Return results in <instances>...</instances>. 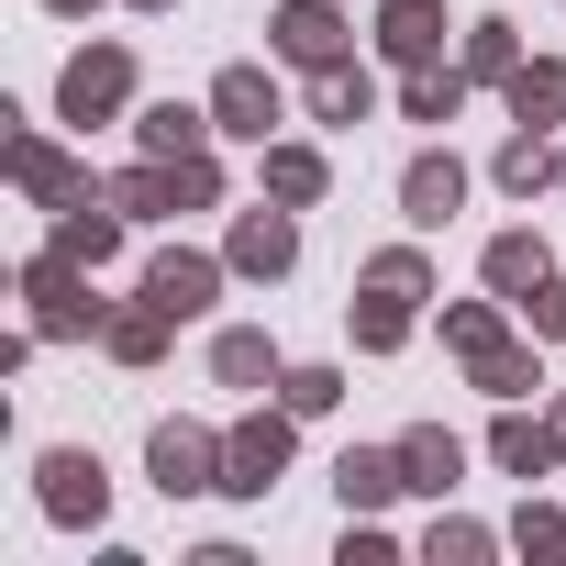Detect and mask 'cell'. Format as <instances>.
Instances as JSON below:
<instances>
[{
  "instance_id": "30bf717a",
  "label": "cell",
  "mask_w": 566,
  "mask_h": 566,
  "mask_svg": "<svg viewBox=\"0 0 566 566\" xmlns=\"http://www.w3.org/2000/svg\"><path fill=\"white\" fill-rule=\"evenodd\" d=\"M301 255V233H290V211H244L233 222V266H255V277H277V266H290Z\"/></svg>"
},
{
  "instance_id": "ba28073f",
  "label": "cell",
  "mask_w": 566,
  "mask_h": 566,
  "mask_svg": "<svg viewBox=\"0 0 566 566\" xmlns=\"http://www.w3.org/2000/svg\"><path fill=\"white\" fill-rule=\"evenodd\" d=\"M123 90H134V67H123V45H90V56L67 67V112H78V123H90V112H112Z\"/></svg>"
},
{
  "instance_id": "7402d4cb",
  "label": "cell",
  "mask_w": 566,
  "mask_h": 566,
  "mask_svg": "<svg viewBox=\"0 0 566 566\" xmlns=\"http://www.w3.org/2000/svg\"><path fill=\"white\" fill-rule=\"evenodd\" d=\"M544 178H555L544 134H511V145H500V189H544Z\"/></svg>"
},
{
  "instance_id": "d4e9b609",
  "label": "cell",
  "mask_w": 566,
  "mask_h": 566,
  "mask_svg": "<svg viewBox=\"0 0 566 566\" xmlns=\"http://www.w3.org/2000/svg\"><path fill=\"white\" fill-rule=\"evenodd\" d=\"M455 101H467V78H433V67L411 78V123H455Z\"/></svg>"
},
{
  "instance_id": "d6986e66",
  "label": "cell",
  "mask_w": 566,
  "mask_h": 566,
  "mask_svg": "<svg viewBox=\"0 0 566 566\" xmlns=\"http://www.w3.org/2000/svg\"><path fill=\"white\" fill-rule=\"evenodd\" d=\"M367 101H378V90H367L356 67H323V90H312V112H323V123H367Z\"/></svg>"
},
{
  "instance_id": "44dd1931",
  "label": "cell",
  "mask_w": 566,
  "mask_h": 566,
  "mask_svg": "<svg viewBox=\"0 0 566 566\" xmlns=\"http://www.w3.org/2000/svg\"><path fill=\"white\" fill-rule=\"evenodd\" d=\"M200 112H145V156H200Z\"/></svg>"
},
{
  "instance_id": "d6a6232c",
  "label": "cell",
  "mask_w": 566,
  "mask_h": 566,
  "mask_svg": "<svg viewBox=\"0 0 566 566\" xmlns=\"http://www.w3.org/2000/svg\"><path fill=\"white\" fill-rule=\"evenodd\" d=\"M145 12H167V0H145Z\"/></svg>"
},
{
  "instance_id": "7a4b0ae2",
  "label": "cell",
  "mask_w": 566,
  "mask_h": 566,
  "mask_svg": "<svg viewBox=\"0 0 566 566\" xmlns=\"http://www.w3.org/2000/svg\"><path fill=\"white\" fill-rule=\"evenodd\" d=\"M145 455H156V489H167V500L222 489V444H211L200 422H156V444H145Z\"/></svg>"
},
{
  "instance_id": "5bb4252c",
  "label": "cell",
  "mask_w": 566,
  "mask_h": 566,
  "mask_svg": "<svg viewBox=\"0 0 566 566\" xmlns=\"http://www.w3.org/2000/svg\"><path fill=\"white\" fill-rule=\"evenodd\" d=\"M34 301H45V312H34L45 334H90V301L67 290V255H45V266H34Z\"/></svg>"
},
{
  "instance_id": "ffe728a7",
  "label": "cell",
  "mask_w": 566,
  "mask_h": 566,
  "mask_svg": "<svg viewBox=\"0 0 566 566\" xmlns=\"http://www.w3.org/2000/svg\"><path fill=\"white\" fill-rule=\"evenodd\" d=\"M211 367H222V389H255L277 356H266V334H222V345H211Z\"/></svg>"
},
{
  "instance_id": "f1b7e54d",
  "label": "cell",
  "mask_w": 566,
  "mask_h": 566,
  "mask_svg": "<svg viewBox=\"0 0 566 566\" xmlns=\"http://www.w3.org/2000/svg\"><path fill=\"white\" fill-rule=\"evenodd\" d=\"M444 334H455V345H467V367H478V356H489V345H500V323H489V312H444Z\"/></svg>"
},
{
  "instance_id": "484cf974",
  "label": "cell",
  "mask_w": 566,
  "mask_h": 566,
  "mask_svg": "<svg viewBox=\"0 0 566 566\" xmlns=\"http://www.w3.org/2000/svg\"><path fill=\"white\" fill-rule=\"evenodd\" d=\"M12 167H23V178H34V189H45V200H90V189H78V178H67V167H56V156H45V145H12Z\"/></svg>"
},
{
  "instance_id": "f546056e",
  "label": "cell",
  "mask_w": 566,
  "mask_h": 566,
  "mask_svg": "<svg viewBox=\"0 0 566 566\" xmlns=\"http://www.w3.org/2000/svg\"><path fill=\"white\" fill-rule=\"evenodd\" d=\"M522 312H533V334H566V277H544V290H533Z\"/></svg>"
},
{
  "instance_id": "83f0119b",
  "label": "cell",
  "mask_w": 566,
  "mask_h": 566,
  "mask_svg": "<svg viewBox=\"0 0 566 566\" xmlns=\"http://www.w3.org/2000/svg\"><path fill=\"white\" fill-rule=\"evenodd\" d=\"M334 400H345L334 367H290V411H334Z\"/></svg>"
},
{
  "instance_id": "52a82bcc",
  "label": "cell",
  "mask_w": 566,
  "mask_h": 566,
  "mask_svg": "<svg viewBox=\"0 0 566 566\" xmlns=\"http://www.w3.org/2000/svg\"><path fill=\"white\" fill-rule=\"evenodd\" d=\"M378 45H389L400 67H433V45H444V12H433V0H389V12H378Z\"/></svg>"
},
{
  "instance_id": "6da1fadb",
  "label": "cell",
  "mask_w": 566,
  "mask_h": 566,
  "mask_svg": "<svg viewBox=\"0 0 566 566\" xmlns=\"http://www.w3.org/2000/svg\"><path fill=\"white\" fill-rule=\"evenodd\" d=\"M411 301H422V255L400 244V255H378V266H367V312H356V345H400V334H411Z\"/></svg>"
},
{
  "instance_id": "1f68e13d",
  "label": "cell",
  "mask_w": 566,
  "mask_h": 566,
  "mask_svg": "<svg viewBox=\"0 0 566 566\" xmlns=\"http://www.w3.org/2000/svg\"><path fill=\"white\" fill-rule=\"evenodd\" d=\"M555 455H566V422H555Z\"/></svg>"
},
{
  "instance_id": "e0dca14e",
  "label": "cell",
  "mask_w": 566,
  "mask_h": 566,
  "mask_svg": "<svg viewBox=\"0 0 566 566\" xmlns=\"http://www.w3.org/2000/svg\"><path fill=\"white\" fill-rule=\"evenodd\" d=\"M511 112H522V123L544 134V123L566 112V67H511Z\"/></svg>"
},
{
  "instance_id": "8992f818",
  "label": "cell",
  "mask_w": 566,
  "mask_h": 566,
  "mask_svg": "<svg viewBox=\"0 0 566 566\" xmlns=\"http://www.w3.org/2000/svg\"><path fill=\"white\" fill-rule=\"evenodd\" d=\"M211 123H222V134H266V123H277V90H266V67H222V90H211Z\"/></svg>"
},
{
  "instance_id": "2e32d148",
  "label": "cell",
  "mask_w": 566,
  "mask_h": 566,
  "mask_svg": "<svg viewBox=\"0 0 566 566\" xmlns=\"http://www.w3.org/2000/svg\"><path fill=\"white\" fill-rule=\"evenodd\" d=\"M334 489H345V511H378V500H389V489H411V478H400V455H345V467H334Z\"/></svg>"
},
{
  "instance_id": "4dcf8cb0",
  "label": "cell",
  "mask_w": 566,
  "mask_h": 566,
  "mask_svg": "<svg viewBox=\"0 0 566 566\" xmlns=\"http://www.w3.org/2000/svg\"><path fill=\"white\" fill-rule=\"evenodd\" d=\"M56 12H90V0H56Z\"/></svg>"
},
{
  "instance_id": "8fae6325",
  "label": "cell",
  "mask_w": 566,
  "mask_h": 566,
  "mask_svg": "<svg viewBox=\"0 0 566 566\" xmlns=\"http://www.w3.org/2000/svg\"><path fill=\"white\" fill-rule=\"evenodd\" d=\"M400 200H411V222H444V211L467 200V167H455V156H411V178H400Z\"/></svg>"
},
{
  "instance_id": "5b68a950",
  "label": "cell",
  "mask_w": 566,
  "mask_h": 566,
  "mask_svg": "<svg viewBox=\"0 0 566 566\" xmlns=\"http://www.w3.org/2000/svg\"><path fill=\"white\" fill-rule=\"evenodd\" d=\"M211 290H222V277H211V255H156V277H145V301H156L167 323L211 312Z\"/></svg>"
},
{
  "instance_id": "9c48e42d",
  "label": "cell",
  "mask_w": 566,
  "mask_h": 566,
  "mask_svg": "<svg viewBox=\"0 0 566 566\" xmlns=\"http://www.w3.org/2000/svg\"><path fill=\"white\" fill-rule=\"evenodd\" d=\"M101 500H112V489H101L90 455H45V511H56V522H101Z\"/></svg>"
},
{
  "instance_id": "277c9868",
  "label": "cell",
  "mask_w": 566,
  "mask_h": 566,
  "mask_svg": "<svg viewBox=\"0 0 566 566\" xmlns=\"http://www.w3.org/2000/svg\"><path fill=\"white\" fill-rule=\"evenodd\" d=\"M277 467H290V422H277V411H266V422H244V433L222 444V489H244V500H266V478H277Z\"/></svg>"
},
{
  "instance_id": "3957f363",
  "label": "cell",
  "mask_w": 566,
  "mask_h": 566,
  "mask_svg": "<svg viewBox=\"0 0 566 566\" xmlns=\"http://www.w3.org/2000/svg\"><path fill=\"white\" fill-rule=\"evenodd\" d=\"M266 34H277V56H290V67H345V12H334V0H290Z\"/></svg>"
},
{
  "instance_id": "4316f807",
  "label": "cell",
  "mask_w": 566,
  "mask_h": 566,
  "mask_svg": "<svg viewBox=\"0 0 566 566\" xmlns=\"http://www.w3.org/2000/svg\"><path fill=\"white\" fill-rule=\"evenodd\" d=\"M467 67H478V78H511V23H478V34H467Z\"/></svg>"
},
{
  "instance_id": "9a60e30c",
  "label": "cell",
  "mask_w": 566,
  "mask_h": 566,
  "mask_svg": "<svg viewBox=\"0 0 566 566\" xmlns=\"http://www.w3.org/2000/svg\"><path fill=\"white\" fill-rule=\"evenodd\" d=\"M455 467H467L455 433H411V444H400V478H411V489H455Z\"/></svg>"
},
{
  "instance_id": "ac0fdd59",
  "label": "cell",
  "mask_w": 566,
  "mask_h": 566,
  "mask_svg": "<svg viewBox=\"0 0 566 566\" xmlns=\"http://www.w3.org/2000/svg\"><path fill=\"white\" fill-rule=\"evenodd\" d=\"M266 189H277V200H323V156H312V145H277V156H266Z\"/></svg>"
},
{
  "instance_id": "7c38bea8",
  "label": "cell",
  "mask_w": 566,
  "mask_h": 566,
  "mask_svg": "<svg viewBox=\"0 0 566 566\" xmlns=\"http://www.w3.org/2000/svg\"><path fill=\"white\" fill-rule=\"evenodd\" d=\"M489 290H500V301H533V290H544V244H533V233H500V244H489Z\"/></svg>"
},
{
  "instance_id": "4fadbf2b",
  "label": "cell",
  "mask_w": 566,
  "mask_h": 566,
  "mask_svg": "<svg viewBox=\"0 0 566 566\" xmlns=\"http://www.w3.org/2000/svg\"><path fill=\"white\" fill-rule=\"evenodd\" d=\"M112 233H123V222H112L101 200H67V222H56V255H67V266H101V255H112Z\"/></svg>"
},
{
  "instance_id": "cb8c5ba5",
  "label": "cell",
  "mask_w": 566,
  "mask_h": 566,
  "mask_svg": "<svg viewBox=\"0 0 566 566\" xmlns=\"http://www.w3.org/2000/svg\"><path fill=\"white\" fill-rule=\"evenodd\" d=\"M156 345H167V312H156V301H145V312H123V323H112V356H134V367H145V356H156Z\"/></svg>"
},
{
  "instance_id": "603a6c76",
  "label": "cell",
  "mask_w": 566,
  "mask_h": 566,
  "mask_svg": "<svg viewBox=\"0 0 566 566\" xmlns=\"http://www.w3.org/2000/svg\"><path fill=\"white\" fill-rule=\"evenodd\" d=\"M489 455H500L511 478H533V467L555 455V433H544V422H500V444H489Z\"/></svg>"
}]
</instances>
